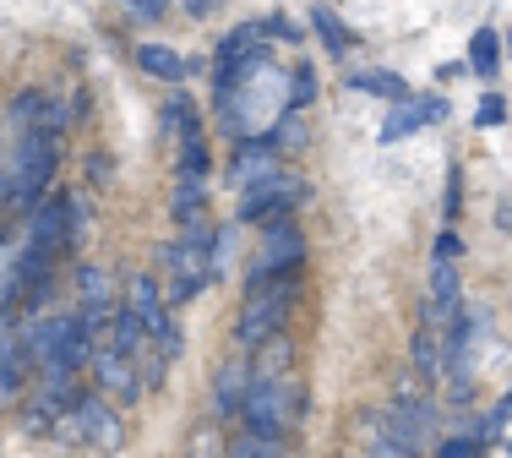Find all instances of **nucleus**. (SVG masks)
<instances>
[{"instance_id":"1","label":"nucleus","mask_w":512,"mask_h":458,"mask_svg":"<svg viewBox=\"0 0 512 458\" xmlns=\"http://www.w3.org/2000/svg\"><path fill=\"white\" fill-rule=\"evenodd\" d=\"M289 311H295V273H289V279L251 284L246 300H240V311H235V344L240 349L273 344L278 333L289 328Z\"/></svg>"},{"instance_id":"2","label":"nucleus","mask_w":512,"mask_h":458,"mask_svg":"<svg viewBox=\"0 0 512 458\" xmlns=\"http://www.w3.org/2000/svg\"><path fill=\"white\" fill-rule=\"evenodd\" d=\"M55 164H60V137H17L11 148V170H6V202L11 208H39L44 191L55 180Z\"/></svg>"},{"instance_id":"3","label":"nucleus","mask_w":512,"mask_h":458,"mask_svg":"<svg viewBox=\"0 0 512 458\" xmlns=\"http://www.w3.org/2000/svg\"><path fill=\"white\" fill-rule=\"evenodd\" d=\"M50 437H60V442H82V448H99V453H120V442H126V426H120V415L109 409V399H99V393H82L77 409H66V415L55 420Z\"/></svg>"},{"instance_id":"4","label":"nucleus","mask_w":512,"mask_h":458,"mask_svg":"<svg viewBox=\"0 0 512 458\" xmlns=\"http://www.w3.org/2000/svg\"><path fill=\"white\" fill-rule=\"evenodd\" d=\"M306 262V235H300L295 219H273L262 229V246H256V262H251V284H267V279H289V273Z\"/></svg>"},{"instance_id":"5","label":"nucleus","mask_w":512,"mask_h":458,"mask_svg":"<svg viewBox=\"0 0 512 458\" xmlns=\"http://www.w3.org/2000/svg\"><path fill=\"white\" fill-rule=\"evenodd\" d=\"M126 311L142 322V333H148V339L164 349V360L180 355V333H175V322H169L164 289H158L153 273H131V279H126Z\"/></svg>"},{"instance_id":"6","label":"nucleus","mask_w":512,"mask_h":458,"mask_svg":"<svg viewBox=\"0 0 512 458\" xmlns=\"http://www.w3.org/2000/svg\"><path fill=\"white\" fill-rule=\"evenodd\" d=\"M240 420H246V437H267L278 442L289 431V420H295V399H289V382H256L246 409H240Z\"/></svg>"},{"instance_id":"7","label":"nucleus","mask_w":512,"mask_h":458,"mask_svg":"<svg viewBox=\"0 0 512 458\" xmlns=\"http://www.w3.org/2000/svg\"><path fill=\"white\" fill-rule=\"evenodd\" d=\"M382 437H393L404 453H425L436 437V409L414 393H398L393 409H382Z\"/></svg>"},{"instance_id":"8","label":"nucleus","mask_w":512,"mask_h":458,"mask_svg":"<svg viewBox=\"0 0 512 458\" xmlns=\"http://www.w3.org/2000/svg\"><path fill=\"white\" fill-rule=\"evenodd\" d=\"M306 202V180L295 175H278L256 191H240V224H273V219H289V208Z\"/></svg>"},{"instance_id":"9","label":"nucleus","mask_w":512,"mask_h":458,"mask_svg":"<svg viewBox=\"0 0 512 458\" xmlns=\"http://www.w3.org/2000/svg\"><path fill=\"white\" fill-rule=\"evenodd\" d=\"M93 382H99V399H120V404H137L142 399V371L137 360L115 355V349H93Z\"/></svg>"},{"instance_id":"10","label":"nucleus","mask_w":512,"mask_h":458,"mask_svg":"<svg viewBox=\"0 0 512 458\" xmlns=\"http://www.w3.org/2000/svg\"><path fill=\"white\" fill-rule=\"evenodd\" d=\"M28 246H39V251H50V257H60V251L71 246V208H66V197H44L39 208L28 213Z\"/></svg>"},{"instance_id":"11","label":"nucleus","mask_w":512,"mask_h":458,"mask_svg":"<svg viewBox=\"0 0 512 458\" xmlns=\"http://www.w3.org/2000/svg\"><path fill=\"white\" fill-rule=\"evenodd\" d=\"M284 170H278V148L267 137H246L235 153V164H229V180H235V191H256L267 186V180H278Z\"/></svg>"},{"instance_id":"12","label":"nucleus","mask_w":512,"mask_h":458,"mask_svg":"<svg viewBox=\"0 0 512 458\" xmlns=\"http://www.w3.org/2000/svg\"><path fill=\"white\" fill-rule=\"evenodd\" d=\"M251 388H256V371H251V360H224L218 366V377H213V415L218 420H229V415H240L251 399Z\"/></svg>"},{"instance_id":"13","label":"nucleus","mask_w":512,"mask_h":458,"mask_svg":"<svg viewBox=\"0 0 512 458\" xmlns=\"http://www.w3.org/2000/svg\"><path fill=\"white\" fill-rule=\"evenodd\" d=\"M169 213H175V224H197L207 219V175H175V197H169Z\"/></svg>"},{"instance_id":"14","label":"nucleus","mask_w":512,"mask_h":458,"mask_svg":"<svg viewBox=\"0 0 512 458\" xmlns=\"http://www.w3.org/2000/svg\"><path fill=\"white\" fill-rule=\"evenodd\" d=\"M442 115H447V104L436 99V93H425L420 104L409 99V104H398V110H393V120L382 126V142H398V137H409L414 126H425V120H442Z\"/></svg>"},{"instance_id":"15","label":"nucleus","mask_w":512,"mask_h":458,"mask_svg":"<svg viewBox=\"0 0 512 458\" xmlns=\"http://www.w3.org/2000/svg\"><path fill=\"white\" fill-rule=\"evenodd\" d=\"M164 131L180 142V148H191V142H202V115L191 99H169L164 104Z\"/></svg>"},{"instance_id":"16","label":"nucleus","mask_w":512,"mask_h":458,"mask_svg":"<svg viewBox=\"0 0 512 458\" xmlns=\"http://www.w3.org/2000/svg\"><path fill=\"white\" fill-rule=\"evenodd\" d=\"M137 66L148 71V77H158V82H180V77H186V55L164 50V44H142V50H137Z\"/></svg>"},{"instance_id":"17","label":"nucleus","mask_w":512,"mask_h":458,"mask_svg":"<svg viewBox=\"0 0 512 458\" xmlns=\"http://www.w3.org/2000/svg\"><path fill=\"white\" fill-rule=\"evenodd\" d=\"M409 355H414V371H420L425 382L442 377V344H436V328H420V333H414Z\"/></svg>"},{"instance_id":"18","label":"nucleus","mask_w":512,"mask_h":458,"mask_svg":"<svg viewBox=\"0 0 512 458\" xmlns=\"http://www.w3.org/2000/svg\"><path fill=\"white\" fill-rule=\"evenodd\" d=\"M355 88H360V93H376V99L409 104V82H404V77H393V71H360Z\"/></svg>"},{"instance_id":"19","label":"nucleus","mask_w":512,"mask_h":458,"mask_svg":"<svg viewBox=\"0 0 512 458\" xmlns=\"http://www.w3.org/2000/svg\"><path fill=\"white\" fill-rule=\"evenodd\" d=\"M469 66L480 71V77H491V71L502 66V39H496L491 28H480V33L469 39Z\"/></svg>"},{"instance_id":"20","label":"nucleus","mask_w":512,"mask_h":458,"mask_svg":"<svg viewBox=\"0 0 512 458\" xmlns=\"http://www.w3.org/2000/svg\"><path fill=\"white\" fill-rule=\"evenodd\" d=\"M77 300H82V311H104L109 306V273L104 268H82L77 273Z\"/></svg>"},{"instance_id":"21","label":"nucleus","mask_w":512,"mask_h":458,"mask_svg":"<svg viewBox=\"0 0 512 458\" xmlns=\"http://www.w3.org/2000/svg\"><path fill=\"white\" fill-rule=\"evenodd\" d=\"M311 28L322 33L333 50H349V33H344V22H338V11H327V6H311Z\"/></svg>"},{"instance_id":"22","label":"nucleus","mask_w":512,"mask_h":458,"mask_svg":"<svg viewBox=\"0 0 512 458\" xmlns=\"http://www.w3.org/2000/svg\"><path fill=\"white\" fill-rule=\"evenodd\" d=\"M365 431H376V437L365 442V453H360V458H414V453L398 448L393 437H382V415H376V420H365Z\"/></svg>"},{"instance_id":"23","label":"nucleus","mask_w":512,"mask_h":458,"mask_svg":"<svg viewBox=\"0 0 512 458\" xmlns=\"http://www.w3.org/2000/svg\"><path fill=\"white\" fill-rule=\"evenodd\" d=\"M306 137H311V131H306V120H278V131H273L267 142H273V148H278V159H284V148H306Z\"/></svg>"},{"instance_id":"24","label":"nucleus","mask_w":512,"mask_h":458,"mask_svg":"<svg viewBox=\"0 0 512 458\" xmlns=\"http://www.w3.org/2000/svg\"><path fill=\"white\" fill-rule=\"evenodd\" d=\"M311 99H316V77H311V66H295V77H289V110H306Z\"/></svg>"},{"instance_id":"25","label":"nucleus","mask_w":512,"mask_h":458,"mask_svg":"<svg viewBox=\"0 0 512 458\" xmlns=\"http://www.w3.org/2000/svg\"><path fill=\"white\" fill-rule=\"evenodd\" d=\"M229 458H284V448L267 437H240L235 448H229Z\"/></svg>"},{"instance_id":"26","label":"nucleus","mask_w":512,"mask_h":458,"mask_svg":"<svg viewBox=\"0 0 512 458\" xmlns=\"http://www.w3.org/2000/svg\"><path fill=\"white\" fill-rule=\"evenodd\" d=\"M6 366H22V344H17V328L0 317V371Z\"/></svg>"},{"instance_id":"27","label":"nucleus","mask_w":512,"mask_h":458,"mask_svg":"<svg viewBox=\"0 0 512 458\" xmlns=\"http://www.w3.org/2000/svg\"><path fill=\"white\" fill-rule=\"evenodd\" d=\"M11 300H17V284H11V246H0V317L11 311Z\"/></svg>"},{"instance_id":"28","label":"nucleus","mask_w":512,"mask_h":458,"mask_svg":"<svg viewBox=\"0 0 512 458\" xmlns=\"http://www.w3.org/2000/svg\"><path fill=\"white\" fill-rule=\"evenodd\" d=\"M120 11H126V17L131 22H158V17H164V0H126V6H120Z\"/></svg>"},{"instance_id":"29","label":"nucleus","mask_w":512,"mask_h":458,"mask_svg":"<svg viewBox=\"0 0 512 458\" xmlns=\"http://www.w3.org/2000/svg\"><path fill=\"white\" fill-rule=\"evenodd\" d=\"M474 120H480V126H502V120H507V104L491 93V99H480V115H474Z\"/></svg>"},{"instance_id":"30","label":"nucleus","mask_w":512,"mask_h":458,"mask_svg":"<svg viewBox=\"0 0 512 458\" xmlns=\"http://www.w3.org/2000/svg\"><path fill=\"white\" fill-rule=\"evenodd\" d=\"M436 458H485V453H480V442H463V437H458V442H447Z\"/></svg>"},{"instance_id":"31","label":"nucleus","mask_w":512,"mask_h":458,"mask_svg":"<svg viewBox=\"0 0 512 458\" xmlns=\"http://www.w3.org/2000/svg\"><path fill=\"white\" fill-rule=\"evenodd\" d=\"M507 453H512V448H507Z\"/></svg>"}]
</instances>
